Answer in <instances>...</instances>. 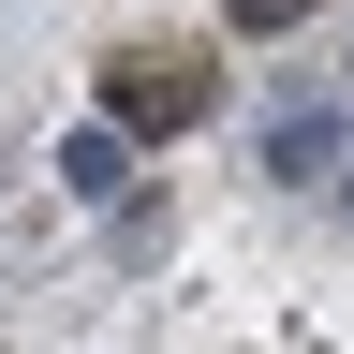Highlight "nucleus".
<instances>
[{
    "instance_id": "f257e3e1",
    "label": "nucleus",
    "mask_w": 354,
    "mask_h": 354,
    "mask_svg": "<svg viewBox=\"0 0 354 354\" xmlns=\"http://www.w3.org/2000/svg\"><path fill=\"white\" fill-rule=\"evenodd\" d=\"M104 104H118V133H192L207 118V59H118Z\"/></svg>"
},
{
    "instance_id": "f03ea898",
    "label": "nucleus",
    "mask_w": 354,
    "mask_h": 354,
    "mask_svg": "<svg viewBox=\"0 0 354 354\" xmlns=\"http://www.w3.org/2000/svg\"><path fill=\"white\" fill-rule=\"evenodd\" d=\"M59 192H88V207H118V192H133V133H118V118L59 133Z\"/></svg>"
},
{
    "instance_id": "7ed1b4c3",
    "label": "nucleus",
    "mask_w": 354,
    "mask_h": 354,
    "mask_svg": "<svg viewBox=\"0 0 354 354\" xmlns=\"http://www.w3.org/2000/svg\"><path fill=\"white\" fill-rule=\"evenodd\" d=\"M339 148H354V118H339V104H295L281 133H266V177H325Z\"/></svg>"
}]
</instances>
